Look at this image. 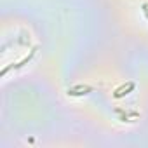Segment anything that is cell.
I'll return each mask as SVG.
<instances>
[{"instance_id": "obj_1", "label": "cell", "mask_w": 148, "mask_h": 148, "mask_svg": "<svg viewBox=\"0 0 148 148\" xmlns=\"http://www.w3.org/2000/svg\"><path fill=\"white\" fill-rule=\"evenodd\" d=\"M92 91H94V87H92V86L79 84V86L68 87V89H66V94H68V96H86V94H91Z\"/></svg>"}, {"instance_id": "obj_2", "label": "cell", "mask_w": 148, "mask_h": 148, "mask_svg": "<svg viewBox=\"0 0 148 148\" xmlns=\"http://www.w3.org/2000/svg\"><path fill=\"white\" fill-rule=\"evenodd\" d=\"M134 87H136L134 82H127V84H124L122 87H119V89L113 92V98H124V96H127L129 92H132Z\"/></svg>"}, {"instance_id": "obj_3", "label": "cell", "mask_w": 148, "mask_h": 148, "mask_svg": "<svg viewBox=\"0 0 148 148\" xmlns=\"http://www.w3.org/2000/svg\"><path fill=\"white\" fill-rule=\"evenodd\" d=\"M115 112H117V113H122V110H120V108H115ZM125 115H129V117H139V113H138V112H125ZM122 120L125 122V120H129V119H127V117H124Z\"/></svg>"}, {"instance_id": "obj_4", "label": "cell", "mask_w": 148, "mask_h": 148, "mask_svg": "<svg viewBox=\"0 0 148 148\" xmlns=\"http://www.w3.org/2000/svg\"><path fill=\"white\" fill-rule=\"evenodd\" d=\"M143 12H145V16H146V19H148V9H143Z\"/></svg>"}]
</instances>
